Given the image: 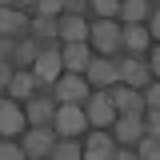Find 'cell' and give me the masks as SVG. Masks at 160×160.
Segmentation results:
<instances>
[{
    "instance_id": "cell-10",
    "label": "cell",
    "mask_w": 160,
    "mask_h": 160,
    "mask_svg": "<svg viewBox=\"0 0 160 160\" xmlns=\"http://www.w3.org/2000/svg\"><path fill=\"white\" fill-rule=\"evenodd\" d=\"M116 68H120V84H124V88H136V92H144V88L152 84V68H148V60L116 56Z\"/></svg>"
},
{
    "instance_id": "cell-24",
    "label": "cell",
    "mask_w": 160,
    "mask_h": 160,
    "mask_svg": "<svg viewBox=\"0 0 160 160\" xmlns=\"http://www.w3.org/2000/svg\"><path fill=\"white\" fill-rule=\"evenodd\" d=\"M132 152H136V160H160V140L144 136V140L136 144V148H132Z\"/></svg>"
},
{
    "instance_id": "cell-31",
    "label": "cell",
    "mask_w": 160,
    "mask_h": 160,
    "mask_svg": "<svg viewBox=\"0 0 160 160\" xmlns=\"http://www.w3.org/2000/svg\"><path fill=\"white\" fill-rule=\"evenodd\" d=\"M148 36L160 44V4H156V12H152V20H148Z\"/></svg>"
},
{
    "instance_id": "cell-17",
    "label": "cell",
    "mask_w": 160,
    "mask_h": 160,
    "mask_svg": "<svg viewBox=\"0 0 160 160\" xmlns=\"http://www.w3.org/2000/svg\"><path fill=\"white\" fill-rule=\"evenodd\" d=\"M92 24L84 16H60V44H88Z\"/></svg>"
},
{
    "instance_id": "cell-8",
    "label": "cell",
    "mask_w": 160,
    "mask_h": 160,
    "mask_svg": "<svg viewBox=\"0 0 160 160\" xmlns=\"http://www.w3.org/2000/svg\"><path fill=\"white\" fill-rule=\"evenodd\" d=\"M88 96H92L88 80L72 76V72H64V76L52 84V100H56V104H88Z\"/></svg>"
},
{
    "instance_id": "cell-5",
    "label": "cell",
    "mask_w": 160,
    "mask_h": 160,
    "mask_svg": "<svg viewBox=\"0 0 160 160\" xmlns=\"http://www.w3.org/2000/svg\"><path fill=\"white\" fill-rule=\"evenodd\" d=\"M84 80H88V88H92V92H112V88L120 84V68H116V60H108V56H92V64H88Z\"/></svg>"
},
{
    "instance_id": "cell-1",
    "label": "cell",
    "mask_w": 160,
    "mask_h": 160,
    "mask_svg": "<svg viewBox=\"0 0 160 160\" xmlns=\"http://www.w3.org/2000/svg\"><path fill=\"white\" fill-rule=\"evenodd\" d=\"M52 132L60 140H80L88 136V116H84V104H60L56 120H52Z\"/></svg>"
},
{
    "instance_id": "cell-32",
    "label": "cell",
    "mask_w": 160,
    "mask_h": 160,
    "mask_svg": "<svg viewBox=\"0 0 160 160\" xmlns=\"http://www.w3.org/2000/svg\"><path fill=\"white\" fill-rule=\"evenodd\" d=\"M148 68H152V76L160 80V44H156V48H152V56H148Z\"/></svg>"
},
{
    "instance_id": "cell-12",
    "label": "cell",
    "mask_w": 160,
    "mask_h": 160,
    "mask_svg": "<svg viewBox=\"0 0 160 160\" xmlns=\"http://www.w3.org/2000/svg\"><path fill=\"white\" fill-rule=\"evenodd\" d=\"M112 140H116V148H136L140 140H144V116H120L112 124Z\"/></svg>"
},
{
    "instance_id": "cell-15",
    "label": "cell",
    "mask_w": 160,
    "mask_h": 160,
    "mask_svg": "<svg viewBox=\"0 0 160 160\" xmlns=\"http://www.w3.org/2000/svg\"><path fill=\"white\" fill-rule=\"evenodd\" d=\"M152 48V36H148V28L144 24H132V28H124V36H120V52L132 60H144V52Z\"/></svg>"
},
{
    "instance_id": "cell-2",
    "label": "cell",
    "mask_w": 160,
    "mask_h": 160,
    "mask_svg": "<svg viewBox=\"0 0 160 160\" xmlns=\"http://www.w3.org/2000/svg\"><path fill=\"white\" fill-rule=\"evenodd\" d=\"M120 36H124V28H120L116 20H96V24H92V32H88V48H92L96 56L116 60V52H120Z\"/></svg>"
},
{
    "instance_id": "cell-22",
    "label": "cell",
    "mask_w": 160,
    "mask_h": 160,
    "mask_svg": "<svg viewBox=\"0 0 160 160\" xmlns=\"http://www.w3.org/2000/svg\"><path fill=\"white\" fill-rule=\"evenodd\" d=\"M52 160H84V144H80V140H60Z\"/></svg>"
},
{
    "instance_id": "cell-14",
    "label": "cell",
    "mask_w": 160,
    "mask_h": 160,
    "mask_svg": "<svg viewBox=\"0 0 160 160\" xmlns=\"http://www.w3.org/2000/svg\"><path fill=\"white\" fill-rule=\"evenodd\" d=\"M28 24H32V16H24L16 4H0V36L8 40H24V32H28Z\"/></svg>"
},
{
    "instance_id": "cell-9",
    "label": "cell",
    "mask_w": 160,
    "mask_h": 160,
    "mask_svg": "<svg viewBox=\"0 0 160 160\" xmlns=\"http://www.w3.org/2000/svg\"><path fill=\"white\" fill-rule=\"evenodd\" d=\"M56 100L52 92H36V96L24 104V116H28V128H52V120H56Z\"/></svg>"
},
{
    "instance_id": "cell-28",
    "label": "cell",
    "mask_w": 160,
    "mask_h": 160,
    "mask_svg": "<svg viewBox=\"0 0 160 160\" xmlns=\"http://www.w3.org/2000/svg\"><path fill=\"white\" fill-rule=\"evenodd\" d=\"M144 136L160 140V112H144Z\"/></svg>"
},
{
    "instance_id": "cell-19",
    "label": "cell",
    "mask_w": 160,
    "mask_h": 160,
    "mask_svg": "<svg viewBox=\"0 0 160 160\" xmlns=\"http://www.w3.org/2000/svg\"><path fill=\"white\" fill-rule=\"evenodd\" d=\"M40 48H44V44H36L32 36L16 40V48H12V68H16V72H32V64H36Z\"/></svg>"
},
{
    "instance_id": "cell-6",
    "label": "cell",
    "mask_w": 160,
    "mask_h": 160,
    "mask_svg": "<svg viewBox=\"0 0 160 160\" xmlns=\"http://www.w3.org/2000/svg\"><path fill=\"white\" fill-rule=\"evenodd\" d=\"M56 144H60V136L52 128H28V132L20 136V148L28 152V160H52Z\"/></svg>"
},
{
    "instance_id": "cell-20",
    "label": "cell",
    "mask_w": 160,
    "mask_h": 160,
    "mask_svg": "<svg viewBox=\"0 0 160 160\" xmlns=\"http://www.w3.org/2000/svg\"><path fill=\"white\" fill-rule=\"evenodd\" d=\"M36 92H40V80L32 76V72H16L12 84H8V100H16V104H28Z\"/></svg>"
},
{
    "instance_id": "cell-27",
    "label": "cell",
    "mask_w": 160,
    "mask_h": 160,
    "mask_svg": "<svg viewBox=\"0 0 160 160\" xmlns=\"http://www.w3.org/2000/svg\"><path fill=\"white\" fill-rule=\"evenodd\" d=\"M60 12H64V4H60V0H40V4H36V16L60 20Z\"/></svg>"
},
{
    "instance_id": "cell-3",
    "label": "cell",
    "mask_w": 160,
    "mask_h": 160,
    "mask_svg": "<svg viewBox=\"0 0 160 160\" xmlns=\"http://www.w3.org/2000/svg\"><path fill=\"white\" fill-rule=\"evenodd\" d=\"M84 116H88V128H100V132H112L116 124V104H112V92H92L88 104H84Z\"/></svg>"
},
{
    "instance_id": "cell-25",
    "label": "cell",
    "mask_w": 160,
    "mask_h": 160,
    "mask_svg": "<svg viewBox=\"0 0 160 160\" xmlns=\"http://www.w3.org/2000/svg\"><path fill=\"white\" fill-rule=\"evenodd\" d=\"M0 160H28V152L20 148L16 140H0Z\"/></svg>"
},
{
    "instance_id": "cell-4",
    "label": "cell",
    "mask_w": 160,
    "mask_h": 160,
    "mask_svg": "<svg viewBox=\"0 0 160 160\" xmlns=\"http://www.w3.org/2000/svg\"><path fill=\"white\" fill-rule=\"evenodd\" d=\"M32 76L40 80V92L48 88L52 92V84L64 76V60H60V44H48V48H40L36 64H32Z\"/></svg>"
},
{
    "instance_id": "cell-18",
    "label": "cell",
    "mask_w": 160,
    "mask_h": 160,
    "mask_svg": "<svg viewBox=\"0 0 160 160\" xmlns=\"http://www.w3.org/2000/svg\"><path fill=\"white\" fill-rule=\"evenodd\" d=\"M152 12H156V4H148V0H124V4H120V20H124V28H132V24H144V28H148Z\"/></svg>"
},
{
    "instance_id": "cell-13",
    "label": "cell",
    "mask_w": 160,
    "mask_h": 160,
    "mask_svg": "<svg viewBox=\"0 0 160 160\" xmlns=\"http://www.w3.org/2000/svg\"><path fill=\"white\" fill-rule=\"evenodd\" d=\"M92 48L88 44H60V60H64V72H72V76H84L88 72V64H92Z\"/></svg>"
},
{
    "instance_id": "cell-16",
    "label": "cell",
    "mask_w": 160,
    "mask_h": 160,
    "mask_svg": "<svg viewBox=\"0 0 160 160\" xmlns=\"http://www.w3.org/2000/svg\"><path fill=\"white\" fill-rule=\"evenodd\" d=\"M112 104H116V116H144V92H136V88L116 84L112 88Z\"/></svg>"
},
{
    "instance_id": "cell-23",
    "label": "cell",
    "mask_w": 160,
    "mask_h": 160,
    "mask_svg": "<svg viewBox=\"0 0 160 160\" xmlns=\"http://www.w3.org/2000/svg\"><path fill=\"white\" fill-rule=\"evenodd\" d=\"M88 12H96L100 20H120V0H92Z\"/></svg>"
},
{
    "instance_id": "cell-30",
    "label": "cell",
    "mask_w": 160,
    "mask_h": 160,
    "mask_svg": "<svg viewBox=\"0 0 160 160\" xmlns=\"http://www.w3.org/2000/svg\"><path fill=\"white\" fill-rule=\"evenodd\" d=\"M12 48H16V40L0 36V64H8V60H12Z\"/></svg>"
},
{
    "instance_id": "cell-7",
    "label": "cell",
    "mask_w": 160,
    "mask_h": 160,
    "mask_svg": "<svg viewBox=\"0 0 160 160\" xmlns=\"http://www.w3.org/2000/svg\"><path fill=\"white\" fill-rule=\"evenodd\" d=\"M28 132V116H24V104L0 96V140H16Z\"/></svg>"
},
{
    "instance_id": "cell-29",
    "label": "cell",
    "mask_w": 160,
    "mask_h": 160,
    "mask_svg": "<svg viewBox=\"0 0 160 160\" xmlns=\"http://www.w3.org/2000/svg\"><path fill=\"white\" fill-rule=\"evenodd\" d=\"M12 76H16V68H12V64H0V92H8Z\"/></svg>"
},
{
    "instance_id": "cell-11",
    "label": "cell",
    "mask_w": 160,
    "mask_h": 160,
    "mask_svg": "<svg viewBox=\"0 0 160 160\" xmlns=\"http://www.w3.org/2000/svg\"><path fill=\"white\" fill-rule=\"evenodd\" d=\"M84 160H116V140H112V132L92 128L84 136Z\"/></svg>"
},
{
    "instance_id": "cell-26",
    "label": "cell",
    "mask_w": 160,
    "mask_h": 160,
    "mask_svg": "<svg viewBox=\"0 0 160 160\" xmlns=\"http://www.w3.org/2000/svg\"><path fill=\"white\" fill-rule=\"evenodd\" d=\"M144 112H160V80H152L144 88Z\"/></svg>"
},
{
    "instance_id": "cell-33",
    "label": "cell",
    "mask_w": 160,
    "mask_h": 160,
    "mask_svg": "<svg viewBox=\"0 0 160 160\" xmlns=\"http://www.w3.org/2000/svg\"><path fill=\"white\" fill-rule=\"evenodd\" d=\"M116 160H136V152L132 148H116Z\"/></svg>"
},
{
    "instance_id": "cell-21",
    "label": "cell",
    "mask_w": 160,
    "mask_h": 160,
    "mask_svg": "<svg viewBox=\"0 0 160 160\" xmlns=\"http://www.w3.org/2000/svg\"><path fill=\"white\" fill-rule=\"evenodd\" d=\"M28 36L36 40V44H52V40H60V20H48V16H32V24H28Z\"/></svg>"
}]
</instances>
